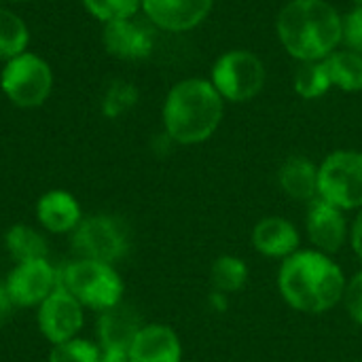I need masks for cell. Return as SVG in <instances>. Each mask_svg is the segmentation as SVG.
Here are the masks:
<instances>
[{
    "mask_svg": "<svg viewBox=\"0 0 362 362\" xmlns=\"http://www.w3.org/2000/svg\"><path fill=\"white\" fill-rule=\"evenodd\" d=\"M74 250L87 261L112 265L127 252V233L112 216H89L74 229Z\"/></svg>",
    "mask_w": 362,
    "mask_h": 362,
    "instance_id": "ba28073f",
    "label": "cell"
},
{
    "mask_svg": "<svg viewBox=\"0 0 362 362\" xmlns=\"http://www.w3.org/2000/svg\"><path fill=\"white\" fill-rule=\"evenodd\" d=\"M38 327L51 344H64L83 327V308L66 288L57 286L40 303Z\"/></svg>",
    "mask_w": 362,
    "mask_h": 362,
    "instance_id": "8fae6325",
    "label": "cell"
},
{
    "mask_svg": "<svg viewBox=\"0 0 362 362\" xmlns=\"http://www.w3.org/2000/svg\"><path fill=\"white\" fill-rule=\"evenodd\" d=\"M212 85L223 100L248 102L259 95L265 85V66L246 49L227 51L212 68Z\"/></svg>",
    "mask_w": 362,
    "mask_h": 362,
    "instance_id": "52a82bcc",
    "label": "cell"
},
{
    "mask_svg": "<svg viewBox=\"0 0 362 362\" xmlns=\"http://www.w3.org/2000/svg\"><path fill=\"white\" fill-rule=\"evenodd\" d=\"M210 280L218 293H238L248 280V267L242 259L225 255L214 261L210 269Z\"/></svg>",
    "mask_w": 362,
    "mask_h": 362,
    "instance_id": "7402d4cb",
    "label": "cell"
},
{
    "mask_svg": "<svg viewBox=\"0 0 362 362\" xmlns=\"http://www.w3.org/2000/svg\"><path fill=\"white\" fill-rule=\"evenodd\" d=\"M57 286L66 288L81 305L106 312L121 303L123 282L112 265L100 261H74L57 278Z\"/></svg>",
    "mask_w": 362,
    "mask_h": 362,
    "instance_id": "277c9868",
    "label": "cell"
},
{
    "mask_svg": "<svg viewBox=\"0 0 362 362\" xmlns=\"http://www.w3.org/2000/svg\"><path fill=\"white\" fill-rule=\"evenodd\" d=\"M278 180L293 199L312 202L318 195V168L305 157H288L278 172Z\"/></svg>",
    "mask_w": 362,
    "mask_h": 362,
    "instance_id": "ac0fdd59",
    "label": "cell"
},
{
    "mask_svg": "<svg viewBox=\"0 0 362 362\" xmlns=\"http://www.w3.org/2000/svg\"><path fill=\"white\" fill-rule=\"evenodd\" d=\"M356 2H361V4H362V0H356Z\"/></svg>",
    "mask_w": 362,
    "mask_h": 362,
    "instance_id": "4dcf8cb0",
    "label": "cell"
},
{
    "mask_svg": "<svg viewBox=\"0 0 362 362\" xmlns=\"http://www.w3.org/2000/svg\"><path fill=\"white\" fill-rule=\"evenodd\" d=\"M6 248H8L11 257L17 259L19 263L47 259V244H45L42 235L25 225H15L8 229Z\"/></svg>",
    "mask_w": 362,
    "mask_h": 362,
    "instance_id": "44dd1931",
    "label": "cell"
},
{
    "mask_svg": "<svg viewBox=\"0 0 362 362\" xmlns=\"http://www.w3.org/2000/svg\"><path fill=\"white\" fill-rule=\"evenodd\" d=\"M138 100V89L127 83V81H115L110 85V89L106 91L104 95V102H102V110L106 117L115 119V117H121L123 112H127Z\"/></svg>",
    "mask_w": 362,
    "mask_h": 362,
    "instance_id": "d4e9b609",
    "label": "cell"
},
{
    "mask_svg": "<svg viewBox=\"0 0 362 362\" xmlns=\"http://www.w3.org/2000/svg\"><path fill=\"white\" fill-rule=\"evenodd\" d=\"M344 40L350 47V51L362 55V4L344 19Z\"/></svg>",
    "mask_w": 362,
    "mask_h": 362,
    "instance_id": "4316f807",
    "label": "cell"
},
{
    "mask_svg": "<svg viewBox=\"0 0 362 362\" xmlns=\"http://www.w3.org/2000/svg\"><path fill=\"white\" fill-rule=\"evenodd\" d=\"M352 246L356 250V255L362 259V212L358 214L354 227H352Z\"/></svg>",
    "mask_w": 362,
    "mask_h": 362,
    "instance_id": "f1b7e54d",
    "label": "cell"
},
{
    "mask_svg": "<svg viewBox=\"0 0 362 362\" xmlns=\"http://www.w3.org/2000/svg\"><path fill=\"white\" fill-rule=\"evenodd\" d=\"M142 322L127 305H115L100 316V362H129V348L140 333Z\"/></svg>",
    "mask_w": 362,
    "mask_h": 362,
    "instance_id": "9c48e42d",
    "label": "cell"
},
{
    "mask_svg": "<svg viewBox=\"0 0 362 362\" xmlns=\"http://www.w3.org/2000/svg\"><path fill=\"white\" fill-rule=\"evenodd\" d=\"M255 248L265 257H291L299 248V233L286 218L269 216L257 223L252 231Z\"/></svg>",
    "mask_w": 362,
    "mask_h": 362,
    "instance_id": "2e32d148",
    "label": "cell"
},
{
    "mask_svg": "<svg viewBox=\"0 0 362 362\" xmlns=\"http://www.w3.org/2000/svg\"><path fill=\"white\" fill-rule=\"evenodd\" d=\"M182 350L176 333L165 325L142 327L129 348V362H180Z\"/></svg>",
    "mask_w": 362,
    "mask_h": 362,
    "instance_id": "9a60e30c",
    "label": "cell"
},
{
    "mask_svg": "<svg viewBox=\"0 0 362 362\" xmlns=\"http://www.w3.org/2000/svg\"><path fill=\"white\" fill-rule=\"evenodd\" d=\"M325 62H303L295 72V91L305 100H316L331 89Z\"/></svg>",
    "mask_w": 362,
    "mask_h": 362,
    "instance_id": "603a6c76",
    "label": "cell"
},
{
    "mask_svg": "<svg viewBox=\"0 0 362 362\" xmlns=\"http://www.w3.org/2000/svg\"><path fill=\"white\" fill-rule=\"evenodd\" d=\"M308 235L316 250L325 255L337 252L346 242V216L344 210L329 204L322 197L312 199L308 210Z\"/></svg>",
    "mask_w": 362,
    "mask_h": 362,
    "instance_id": "4fadbf2b",
    "label": "cell"
},
{
    "mask_svg": "<svg viewBox=\"0 0 362 362\" xmlns=\"http://www.w3.org/2000/svg\"><path fill=\"white\" fill-rule=\"evenodd\" d=\"M318 197L352 210L362 208V153L335 151L318 168Z\"/></svg>",
    "mask_w": 362,
    "mask_h": 362,
    "instance_id": "8992f818",
    "label": "cell"
},
{
    "mask_svg": "<svg viewBox=\"0 0 362 362\" xmlns=\"http://www.w3.org/2000/svg\"><path fill=\"white\" fill-rule=\"evenodd\" d=\"M85 8L100 21L129 19L142 6V0H83Z\"/></svg>",
    "mask_w": 362,
    "mask_h": 362,
    "instance_id": "cb8c5ba5",
    "label": "cell"
},
{
    "mask_svg": "<svg viewBox=\"0 0 362 362\" xmlns=\"http://www.w3.org/2000/svg\"><path fill=\"white\" fill-rule=\"evenodd\" d=\"M276 28L288 55L299 62H322L344 40V19L327 0H291Z\"/></svg>",
    "mask_w": 362,
    "mask_h": 362,
    "instance_id": "6da1fadb",
    "label": "cell"
},
{
    "mask_svg": "<svg viewBox=\"0 0 362 362\" xmlns=\"http://www.w3.org/2000/svg\"><path fill=\"white\" fill-rule=\"evenodd\" d=\"M344 301H346V310L352 316V320L362 325V272H358L348 282L346 293H344Z\"/></svg>",
    "mask_w": 362,
    "mask_h": 362,
    "instance_id": "83f0119b",
    "label": "cell"
},
{
    "mask_svg": "<svg viewBox=\"0 0 362 362\" xmlns=\"http://www.w3.org/2000/svg\"><path fill=\"white\" fill-rule=\"evenodd\" d=\"M49 362H100V350L91 341L68 339L64 344H55Z\"/></svg>",
    "mask_w": 362,
    "mask_h": 362,
    "instance_id": "484cf974",
    "label": "cell"
},
{
    "mask_svg": "<svg viewBox=\"0 0 362 362\" xmlns=\"http://www.w3.org/2000/svg\"><path fill=\"white\" fill-rule=\"evenodd\" d=\"M278 284L286 303L305 314H322L335 308L346 293L341 269L320 250H301L286 257Z\"/></svg>",
    "mask_w": 362,
    "mask_h": 362,
    "instance_id": "7a4b0ae2",
    "label": "cell"
},
{
    "mask_svg": "<svg viewBox=\"0 0 362 362\" xmlns=\"http://www.w3.org/2000/svg\"><path fill=\"white\" fill-rule=\"evenodd\" d=\"M28 42H30V32L23 19L0 6V59L8 62L25 53Z\"/></svg>",
    "mask_w": 362,
    "mask_h": 362,
    "instance_id": "ffe728a7",
    "label": "cell"
},
{
    "mask_svg": "<svg viewBox=\"0 0 362 362\" xmlns=\"http://www.w3.org/2000/svg\"><path fill=\"white\" fill-rule=\"evenodd\" d=\"M223 119V98L212 81L187 78L176 83L163 104V125L178 144L208 140Z\"/></svg>",
    "mask_w": 362,
    "mask_h": 362,
    "instance_id": "3957f363",
    "label": "cell"
},
{
    "mask_svg": "<svg viewBox=\"0 0 362 362\" xmlns=\"http://www.w3.org/2000/svg\"><path fill=\"white\" fill-rule=\"evenodd\" d=\"M104 47L119 59H142L153 51V32L129 19H115L104 25Z\"/></svg>",
    "mask_w": 362,
    "mask_h": 362,
    "instance_id": "5bb4252c",
    "label": "cell"
},
{
    "mask_svg": "<svg viewBox=\"0 0 362 362\" xmlns=\"http://www.w3.org/2000/svg\"><path fill=\"white\" fill-rule=\"evenodd\" d=\"M11 305H13V301H11V297H8L6 288H4V286H0V322L8 316Z\"/></svg>",
    "mask_w": 362,
    "mask_h": 362,
    "instance_id": "f546056e",
    "label": "cell"
},
{
    "mask_svg": "<svg viewBox=\"0 0 362 362\" xmlns=\"http://www.w3.org/2000/svg\"><path fill=\"white\" fill-rule=\"evenodd\" d=\"M0 85L4 95L19 108H36L45 104L53 89V72L49 64L34 55L21 53L6 62Z\"/></svg>",
    "mask_w": 362,
    "mask_h": 362,
    "instance_id": "5b68a950",
    "label": "cell"
},
{
    "mask_svg": "<svg viewBox=\"0 0 362 362\" xmlns=\"http://www.w3.org/2000/svg\"><path fill=\"white\" fill-rule=\"evenodd\" d=\"M57 284V276L47 259L38 261H25L19 263L6 280V293L13 301V305L19 308H32L42 303Z\"/></svg>",
    "mask_w": 362,
    "mask_h": 362,
    "instance_id": "30bf717a",
    "label": "cell"
},
{
    "mask_svg": "<svg viewBox=\"0 0 362 362\" xmlns=\"http://www.w3.org/2000/svg\"><path fill=\"white\" fill-rule=\"evenodd\" d=\"M38 221L53 233H66L81 223L78 202L66 191H49L38 202Z\"/></svg>",
    "mask_w": 362,
    "mask_h": 362,
    "instance_id": "e0dca14e",
    "label": "cell"
},
{
    "mask_svg": "<svg viewBox=\"0 0 362 362\" xmlns=\"http://www.w3.org/2000/svg\"><path fill=\"white\" fill-rule=\"evenodd\" d=\"M331 78V85L341 91H362V55L356 51H333L322 59Z\"/></svg>",
    "mask_w": 362,
    "mask_h": 362,
    "instance_id": "d6986e66",
    "label": "cell"
},
{
    "mask_svg": "<svg viewBox=\"0 0 362 362\" xmlns=\"http://www.w3.org/2000/svg\"><path fill=\"white\" fill-rule=\"evenodd\" d=\"M212 4L214 0H142L146 17L168 32L193 30L210 15Z\"/></svg>",
    "mask_w": 362,
    "mask_h": 362,
    "instance_id": "7c38bea8",
    "label": "cell"
}]
</instances>
